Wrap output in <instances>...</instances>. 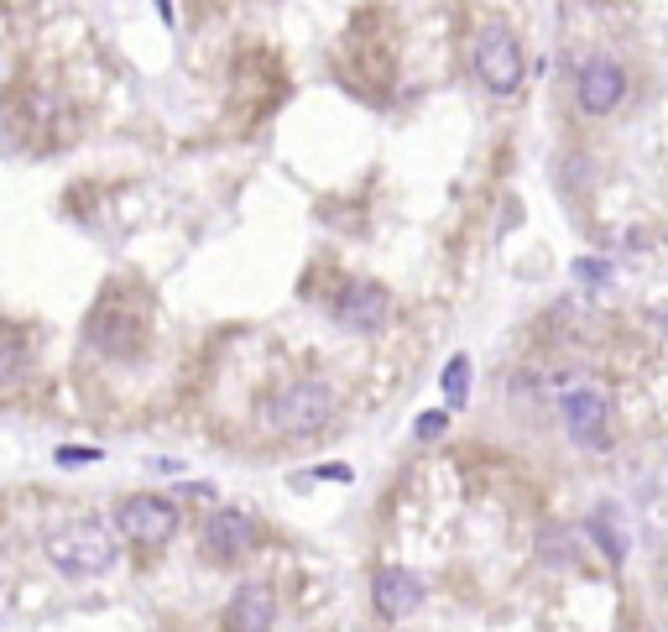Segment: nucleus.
<instances>
[{"mask_svg": "<svg viewBox=\"0 0 668 632\" xmlns=\"http://www.w3.org/2000/svg\"><path fill=\"white\" fill-rule=\"evenodd\" d=\"M48 559H53L63 576L94 580L115 564V539L105 533V522H94V518L69 522V528L48 533Z\"/></svg>", "mask_w": 668, "mask_h": 632, "instance_id": "1", "label": "nucleus"}, {"mask_svg": "<svg viewBox=\"0 0 668 632\" xmlns=\"http://www.w3.org/2000/svg\"><path fill=\"white\" fill-rule=\"evenodd\" d=\"M267 418H272L278 434H293V439L319 434V428L334 418V387L330 382H288V387L267 403Z\"/></svg>", "mask_w": 668, "mask_h": 632, "instance_id": "2", "label": "nucleus"}, {"mask_svg": "<svg viewBox=\"0 0 668 632\" xmlns=\"http://www.w3.org/2000/svg\"><path fill=\"white\" fill-rule=\"evenodd\" d=\"M476 74H481V84L491 94H501V100L522 90L528 63H522V42L512 27H501V21L481 27V38H476Z\"/></svg>", "mask_w": 668, "mask_h": 632, "instance_id": "3", "label": "nucleus"}, {"mask_svg": "<svg viewBox=\"0 0 668 632\" xmlns=\"http://www.w3.org/2000/svg\"><path fill=\"white\" fill-rule=\"evenodd\" d=\"M622 100H627V69L606 53L585 58L580 74H575V105L580 111L585 115H612V111H622Z\"/></svg>", "mask_w": 668, "mask_h": 632, "instance_id": "4", "label": "nucleus"}, {"mask_svg": "<svg viewBox=\"0 0 668 632\" xmlns=\"http://www.w3.org/2000/svg\"><path fill=\"white\" fill-rule=\"evenodd\" d=\"M115 528L136 543H167L178 533V507L163 497H126L115 507Z\"/></svg>", "mask_w": 668, "mask_h": 632, "instance_id": "5", "label": "nucleus"}, {"mask_svg": "<svg viewBox=\"0 0 668 632\" xmlns=\"http://www.w3.org/2000/svg\"><path fill=\"white\" fill-rule=\"evenodd\" d=\"M564 428L580 449H606L612 434H606V392L595 387H570L564 392Z\"/></svg>", "mask_w": 668, "mask_h": 632, "instance_id": "6", "label": "nucleus"}, {"mask_svg": "<svg viewBox=\"0 0 668 632\" xmlns=\"http://www.w3.org/2000/svg\"><path fill=\"white\" fill-rule=\"evenodd\" d=\"M372 601L387 622H403V617H413L424 607V576H413L403 564H387V570H376V580H372Z\"/></svg>", "mask_w": 668, "mask_h": 632, "instance_id": "7", "label": "nucleus"}, {"mask_svg": "<svg viewBox=\"0 0 668 632\" xmlns=\"http://www.w3.org/2000/svg\"><path fill=\"white\" fill-rule=\"evenodd\" d=\"M90 345L100 355H136V345H142V319L126 314L121 303H100L90 319Z\"/></svg>", "mask_w": 668, "mask_h": 632, "instance_id": "8", "label": "nucleus"}, {"mask_svg": "<svg viewBox=\"0 0 668 632\" xmlns=\"http://www.w3.org/2000/svg\"><path fill=\"white\" fill-rule=\"evenodd\" d=\"M251 543H257V522H251V512H241V507L209 512V522H205V555L209 559H241Z\"/></svg>", "mask_w": 668, "mask_h": 632, "instance_id": "9", "label": "nucleus"}, {"mask_svg": "<svg viewBox=\"0 0 668 632\" xmlns=\"http://www.w3.org/2000/svg\"><path fill=\"white\" fill-rule=\"evenodd\" d=\"M272 622H278V595L261 580L241 586L230 595V607H225V628L230 632H272Z\"/></svg>", "mask_w": 668, "mask_h": 632, "instance_id": "10", "label": "nucleus"}, {"mask_svg": "<svg viewBox=\"0 0 668 632\" xmlns=\"http://www.w3.org/2000/svg\"><path fill=\"white\" fill-rule=\"evenodd\" d=\"M334 314L345 330H361V335H372L387 324V288H376V282H351L340 303H334Z\"/></svg>", "mask_w": 668, "mask_h": 632, "instance_id": "11", "label": "nucleus"}, {"mask_svg": "<svg viewBox=\"0 0 668 632\" xmlns=\"http://www.w3.org/2000/svg\"><path fill=\"white\" fill-rule=\"evenodd\" d=\"M591 528H595V539H601V549L622 564V555H627V539H622V522H616V507H601L591 518Z\"/></svg>", "mask_w": 668, "mask_h": 632, "instance_id": "12", "label": "nucleus"}, {"mask_svg": "<svg viewBox=\"0 0 668 632\" xmlns=\"http://www.w3.org/2000/svg\"><path fill=\"white\" fill-rule=\"evenodd\" d=\"M445 397H449V408H465V397H470V355H449Z\"/></svg>", "mask_w": 668, "mask_h": 632, "instance_id": "13", "label": "nucleus"}, {"mask_svg": "<svg viewBox=\"0 0 668 632\" xmlns=\"http://www.w3.org/2000/svg\"><path fill=\"white\" fill-rule=\"evenodd\" d=\"M27 372V345H21L17 335L0 340V382H11V376Z\"/></svg>", "mask_w": 668, "mask_h": 632, "instance_id": "14", "label": "nucleus"}, {"mask_svg": "<svg viewBox=\"0 0 668 632\" xmlns=\"http://www.w3.org/2000/svg\"><path fill=\"white\" fill-rule=\"evenodd\" d=\"M53 460L58 465H94V460H100V449H94V445H63Z\"/></svg>", "mask_w": 668, "mask_h": 632, "instance_id": "15", "label": "nucleus"}, {"mask_svg": "<svg viewBox=\"0 0 668 632\" xmlns=\"http://www.w3.org/2000/svg\"><path fill=\"white\" fill-rule=\"evenodd\" d=\"M445 428H449V413H424V418L413 424V434H418V439H439Z\"/></svg>", "mask_w": 668, "mask_h": 632, "instance_id": "16", "label": "nucleus"}, {"mask_svg": "<svg viewBox=\"0 0 668 632\" xmlns=\"http://www.w3.org/2000/svg\"><path fill=\"white\" fill-rule=\"evenodd\" d=\"M575 278L606 282V278H612V267H606V261H595V257H580V261H575Z\"/></svg>", "mask_w": 668, "mask_h": 632, "instance_id": "17", "label": "nucleus"}, {"mask_svg": "<svg viewBox=\"0 0 668 632\" xmlns=\"http://www.w3.org/2000/svg\"><path fill=\"white\" fill-rule=\"evenodd\" d=\"M319 481H351V465H319Z\"/></svg>", "mask_w": 668, "mask_h": 632, "instance_id": "18", "label": "nucleus"}, {"mask_svg": "<svg viewBox=\"0 0 668 632\" xmlns=\"http://www.w3.org/2000/svg\"><path fill=\"white\" fill-rule=\"evenodd\" d=\"M157 17H163L167 27H173V0H157Z\"/></svg>", "mask_w": 668, "mask_h": 632, "instance_id": "19", "label": "nucleus"}]
</instances>
